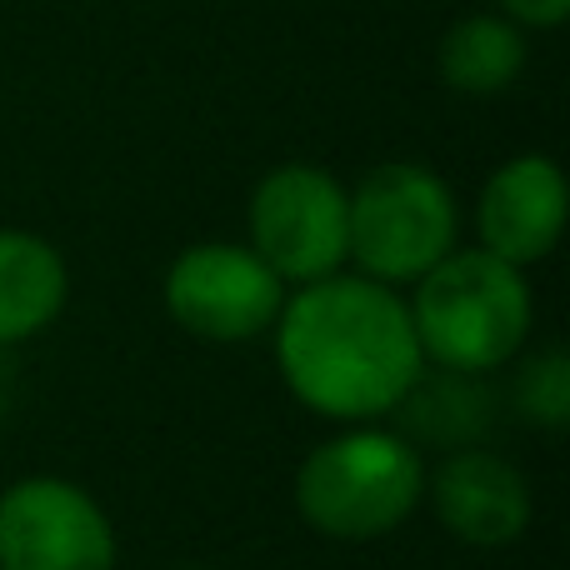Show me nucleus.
<instances>
[{
  "instance_id": "obj_1",
  "label": "nucleus",
  "mask_w": 570,
  "mask_h": 570,
  "mask_svg": "<svg viewBox=\"0 0 570 570\" xmlns=\"http://www.w3.org/2000/svg\"><path fill=\"white\" fill-rule=\"evenodd\" d=\"M276 361L291 395L331 421L401 411L421 381L411 305L371 276L311 281L276 315Z\"/></svg>"
},
{
  "instance_id": "obj_2",
  "label": "nucleus",
  "mask_w": 570,
  "mask_h": 570,
  "mask_svg": "<svg viewBox=\"0 0 570 570\" xmlns=\"http://www.w3.org/2000/svg\"><path fill=\"white\" fill-rule=\"evenodd\" d=\"M411 325L421 355H431L441 371H495L531 335V285L521 266L491 250H451L421 276Z\"/></svg>"
},
{
  "instance_id": "obj_3",
  "label": "nucleus",
  "mask_w": 570,
  "mask_h": 570,
  "mask_svg": "<svg viewBox=\"0 0 570 570\" xmlns=\"http://www.w3.org/2000/svg\"><path fill=\"white\" fill-rule=\"evenodd\" d=\"M425 501V465L395 431L355 425L305 455L295 475V505L321 535L375 541L391 535Z\"/></svg>"
},
{
  "instance_id": "obj_4",
  "label": "nucleus",
  "mask_w": 570,
  "mask_h": 570,
  "mask_svg": "<svg viewBox=\"0 0 570 570\" xmlns=\"http://www.w3.org/2000/svg\"><path fill=\"white\" fill-rule=\"evenodd\" d=\"M455 246V196L425 166H381L351 190V261L381 285L421 281Z\"/></svg>"
},
{
  "instance_id": "obj_5",
  "label": "nucleus",
  "mask_w": 570,
  "mask_h": 570,
  "mask_svg": "<svg viewBox=\"0 0 570 570\" xmlns=\"http://www.w3.org/2000/svg\"><path fill=\"white\" fill-rule=\"evenodd\" d=\"M250 250L281 281H325L351 261V196L321 166H281L250 196Z\"/></svg>"
},
{
  "instance_id": "obj_6",
  "label": "nucleus",
  "mask_w": 570,
  "mask_h": 570,
  "mask_svg": "<svg viewBox=\"0 0 570 570\" xmlns=\"http://www.w3.org/2000/svg\"><path fill=\"white\" fill-rule=\"evenodd\" d=\"M166 305L190 335L240 345L271 331L285 305V281L250 246L206 240L176 256L166 276Z\"/></svg>"
},
{
  "instance_id": "obj_7",
  "label": "nucleus",
  "mask_w": 570,
  "mask_h": 570,
  "mask_svg": "<svg viewBox=\"0 0 570 570\" xmlns=\"http://www.w3.org/2000/svg\"><path fill=\"white\" fill-rule=\"evenodd\" d=\"M0 570H116V531L90 491L30 475L0 491Z\"/></svg>"
},
{
  "instance_id": "obj_8",
  "label": "nucleus",
  "mask_w": 570,
  "mask_h": 570,
  "mask_svg": "<svg viewBox=\"0 0 570 570\" xmlns=\"http://www.w3.org/2000/svg\"><path fill=\"white\" fill-rule=\"evenodd\" d=\"M475 226H481V250L511 261V266H535L556 250L566 230V176L556 160L546 156H515L485 180L481 206H475Z\"/></svg>"
},
{
  "instance_id": "obj_9",
  "label": "nucleus",
  "mask_w": 570,
  "mask_h": 570,
  "mask_svg": "<svg viewBox=\"0 0 570 570\" xmlns=\"http://www.w3.org/2000/svg\"><path fill=\"white\" fill-rule=\"evenodd\" d=\"M435 515L465 546H511L531 525V485L491 451H455L425 481Z\"/></svg>"
},
{
  "instance_id": "obj_10",
  "label": "nucleus",
  "mask_w": 570,
  "mask_h": 570,
  "mask_svg": "<svg viewBox=\"0 0 570 570\" xmlns=\"http://www.w3.org/2000/svg\"><path fill=\"white\" fill-rule=\"evenodd\" d=\"M70 291L66 261L30 230H0V345L46 331Z\"/></svg>"
},
{
  "instance_id": "obj_11",
  "label": "nucleus",
  "mask_w": 570,
  "mask_h": 570,
  "mask_svg": "<svg viewBox=\"0 0 570 570\" xmlns=\"http://www.w3.org/2000/svg\"><path fill=\"white\" fill-rule=\"evenodd\" d=\"M525 66V36L515 20L501 16H471L451 26L441 40V76L451 90L465 96H495L505 90Z\"/></svg>"
},
{
  "instance_id": "obj_12",
  "label": "nucleus",
  "mask_w": 570,
  "mask_h": 570,
  "mask_svg": "<svg viewBox=\"0 0 570 570\" xmlns=\"http://www.w3.org/2000/svg\"><path fill=\"white\" fill-rule=\"evenodd\" d=\"M405 421L415 425V431H425L431 441H461V435L481 431V415H485V401L465 385L461 371H445L441 381H415L411 391H405Z\"/></svg>"
},
{
  "instance_id": "obj_13",
  "label": "nucleus",
  "mask_w": 570,
  "mask_h": 570,
  "mask_svg": "<svg viewBox=\"0 0 570 570\" xmlns=\"http://www.w3.org/2000/svg\"><path fill=\"white\" fill-rule=\"evenodd\" d=\"M515 401H521V415L546 431H561L570 421V361L561 351L535 355L521 371V385H515Z\"/></svg>"
},
{
  "instance_id": "obj_14",
  "label": "nucleus",
  "mask_w": 570,
  "mask_h": 570,
  "mask_svg": "<svg viewBox=\"0 0 570 570\" xmlns=\"http://www.w3.org/2000/svg\"><path fill=\"white\" fill-rule=\"evenodd\" d=\"M501 6L515 26H535V30H551L570 16V0H501Z\"/></svg>"
},
{
  "instance_id": "obj_15",
  "label": "nucleus",
  "mask_w": 570,
  "mask_h": 570,
  "mask_svg": "<svg viewBox=\"0 0 570 570\" xmlns=\"http://www.w3.org/2000/svg\"><path fill=\"white\" fill-rule=\"evenodd\" d=\"M0 415H6V381H0Z\"/></svg>"
}]
</instances>
